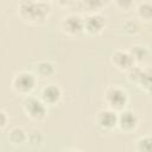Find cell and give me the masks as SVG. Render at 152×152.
<instances>
[{"label":"cell","mask_w":152,"mask_h":152,"mask_svg":"<svg viewBox=\"0 0 152 152\" xmlns=\"http://www.w3.org/2000/svg\"><path fill=\"white\" fill-rule=\"evenodd\" d=\"M107 99L113 107L120 108L126 103V94L118 88H112L107 93Z\"/></svg>","instance_id":"7a4b0ae2"},{"label":"cell","mask_w":152,"mask_h":152,"mask_svg":"<svg viewBox=\"0 0 152 152\" xmlns=\"http://www.w3.org/2000/svg\"><path fill=\"white\" fill-rule=\"evenodd\" d=\"M133 56L137 58V59H144L146 56H147V51L144 49V48H141V46H135L134 49H133Z\"/></svg>","instance_id":"5bb4252c"},{"label":"cell","mask_w":152,"mask_h":152,"mask_svg":"<svg viewBox=\"0 0 152 152\" xmlns=\"http://www.w3.org/2000/svg\"><path fill=\"white\" fill-rule=\"evenodd\" d=\"M11 139L14 142H21L25 139L24 131L21 128H14V129H12V132H11Z\"/></svg>","instance_id":"7c38bea8"},{"label":"cell","mask_w":152,"mask_h":152,"mask_svg":"<svg viewBox=\"0 0 152 152\" xmlns=\"http://www.w3.org/2000/svg\"><path fill=\"white\" fill-rule=\"evenodd\" d=\"M140 12H141V14L145 17V18H150L151 17V5H150V2H146V4H144L141 7H140Z\"/></svg>","instance_id":"9a60e30c"},{"label":"cell","mask_w":152,"mask_h":152,"mask_svg":"<svg viewBox=\"0 0 152 152\" xmlns=\"http://www.w3.org/2000/svg\"><path fill=\"white\" fill-rule=\"evenodd\" d=\"M119 121L124 128H132L137 124V116L132 112H124L121 113Z\"/></svg>","instance_id":"9c48e42d"},{"label":"cell","mask_w":152,"mask_h":152,"mask_svg":"<svg viewBox=\"0 0 152 152\" xmlns=\"http://www.w3.org/2000/svg\"><path fill=\"white\" fill-rule=\"evenodd\" d=\"M26 108H27V112L31 114V116L33 118H37V119H40L45 115V107L44 104L38 101L37 99H30L27 100L26 102Z\"/></svg>","instance_id":"3957f363"},{"label":"cell","mask_w":152,"mask_h":152,"mask_svg":"<svg viewBox=\"0 0 152 152\" xmlns=\"http://www.w3.org/2000/svg\"><path fill=\"white\" fill-rule=\"evenodd\" d=\"M34 84V77L31 75V74H27V72H24V74H20L15 81H14V86L20 89V90H28L33 87Z\"/></svg>","instance_id":"277c9868"},{"label":"cell","mask_w":152,"mask_h":152,"mask_svg":"<svg viewBox=\"0 0 152 152\" xmlns=\"http://www.w3.org/2000/svg\"><path fill=\"white\" fill-rule=\"evenodd\" d=\"M48 11H49V6L44 2H23L21 4L23 14L31 19L44 18Z\"/></svg>","instance_id":"6da1fadb"},{"label":"cell","mask_w":152,"mask_h":152,"mask_svg":"<svg viewBox=\"0 0 152 152\" xmlns=\"http://www.w3.org/2000/svg\"><path fill=\"white\" fill-rule=\"evenodd\" d=\"M114 58V62L115 64L119 66V68H129L132 65V62H133V58L126 53V52H122V51H118L115 52V55L113 56Z\"/></svg>","instance_id":"8992f818"},{"label":"cell","mask_w":152,"mask_h":152,"mask_svg":"<svg viewBox=\"0 0 152 152\" xmlns=\"http://www.w3.org/2000/svg\"><path fill=\"white\" fill-rule=\"evenodd\" d=\"M59 95H61V91L55 86H50V87L45 88L44 91H43V97L48 102H55V101H57L58 97H59Z\"/></svg>","instance_id":"30bf717a"},{"label":"cell","mask_w":152,"mask_h":152,"mask_svg":"<svg viewBox=\"0 0 152 152\" xmlns=\"http://www.w3.org/2000/svg\"><path fill=\"white\" fill-rule=\"evenodd\" d=\"M99 122L102 127H112L116 122V115L110 110L101 112L99 114Z\"/></svg>","instance_id":"52a82bcc"},{"label":"cell","mask_w":152,"mask_h":152,"mask_svg":"<svg viewBox=\"0 0 152 152\" xmlns=\"http://www.w3.org/2000/svg\"><path fill=\"white\" fill-rule=\"evenodd\" d=\"M139 146H140V150L142 152H151V139H150V137L142 138L139 141Z\"/></svg>","instance_id":"4fadbf2b"},{"label":"cell","mask_w":152,"mask_h":152,"mask_svg":"<svg viewBox=\"0 0 152 152\" xmlns=\"http://www.w3.org/2000/svg\"><path fill=\"white\" fill-rule=\"evenodd\" d=\"M82 26H83L82 20L80 19V17H76V15H71V17L66 18L64 21V27L66 28V31H69L71 33L80 32Z\"/></svg>","instance_id":"5b68a950"},{"label":"cell","mask_w":152,"mask_h":152,"mask_svg":"<svg viewBox=\"0 0 152 152\" xmlns=\"http://www.w3.org/2000/svg\"><path fill=\"white\" fill-rule=\"evenodd\" d=\"M37 69H38V71H39L42 75H45V76L52 74V71H53V66H52V64L49 63V62H40V63L38 64V68H37Z\"/></svg>","instance_id":"8fae6325"},{"label":"cell","mask_w":152,"mask_h":152,"mask_svg":"<svg viewBox=\"0 0 152 152\" xmlns=\"http://www.w3.org/2000/svg\"><path fill=\"white\" fill-rule=\"evenodd\" d=\"M86 26L90 32H97L103 26V18L100 15H91L87 19Z\"/></svg>","instance_id":"ba28073f"},{"label":"cell","mask_w":152,"mask_h":152,"mask_svg":"<svg viewBox=\"0 0 152 152\" xmlns=\"http://www.w3.org/2000/svg\"><path fill=\"white\" fill-rule=\"evenodd\" d=\"M6 124V115L4 112H0V127H2Z\"/></svg>","instance_id":"2e32d148"}]
</instances>
